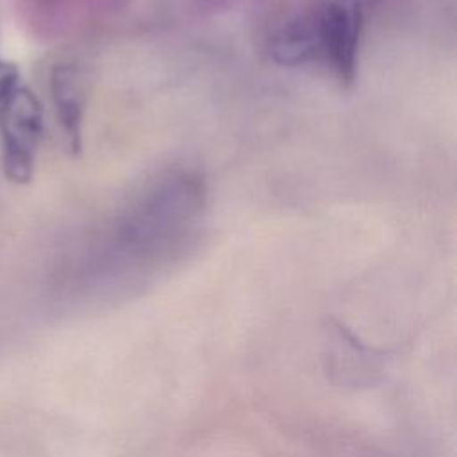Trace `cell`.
Wrapping results in <instances>:
<instances>
[{
    "label": "cell",
    "instance_id": "5b68a950",
    "mask_svg": "<svg viewBox=\"0 0 457 457\" xmlns=\"http://www.w3.org/2000/svg\"><path fill=\"white\" fill-rule=\"evenodd\" d=\"M91 77L84 61L59 57L48 66L46 87L55 120L71 152L82 148V129L87 107Z\"/></svg>",
    "mask_w": 457,
    "mask_h": 457
},
{
    "label": "cell",
    "instance_id": "8992f818",
    "mask_svg": "<svg viewBox=\"0 0 457 457\" xmlns=\"http://www.w3.org/2000/svg\"><path fill=\"white\" fill-rule=\"evenodd\" d=\"M20 86L18 70L14 64L0 61V107L11 96V93Z\"/></svg>",
    "mask_w": 457,
    "mask_h": 457
},
{
    "label": "cell",
    "instance_id": "3957f363",
    "mask_svg": "<svg viewBox=\"0 0 457 457\" xmlns=\"http://www.w3.org/2000/svg\"><path fill=\"white\" fill-rule=\"evenodd\" d=\"M43 136V107L25 86H18L0 107V155L4 175L14 184L30 182Z\"/></svg>",
    "mask_w": 457,
    "mask_h": 457
},
{
    "label": "cell",
    "instance_id": "6da1fadb",
    "mask_svg": "<svg viewBox=\"0 0 457 457\" xmlns=\"http://www.w3.org/2000/svg\"><path fill=\"white\" fill-rule=\"evenodd\" d=\"M205 207V186L187 170L159 175L121 211L96 268L109 298H129L182 257Z\"/></svg>",
    "mask_w": 457,
    "mask_h": 457
},
{
    "label": "cell",
    "instance_id": "277c9868",
    "mask_svg": "<svg viewBox=\"0 0 457 457\" xmlns=\"http://www.w3.org/2000/svg\"><path fill=\"white\" fill-rule=\"evenodd\" d=\"M130 0H12L23 29L43 43H55L121 14Z\"/></svg>",
    "mask_w": 457,
    "mask_h": 457
},
{
    "label": "cell",
    "instance_id": "52a82bcc",
    "mask_svg": "<svg viewBox=\"0 0 457 457\" xmlns=\"http://www.w3.org/2000/svg\"><path fill=\"white\" fill-rule=\"evenodd\" d=\"M191 4L202 16H218L228 11L234 0H191Z\"/></svg>",
    "mask_w": 457,
    "mask_h": 457
},
{
    "label": "cell",
    "instance_id": "7a4b0ae2",
    "mask_svg": "<svg viewBox=\"0 0 457 457\" xmlns=\"http://www.w3.org/2000/svg\"><path fill=\"white\" fill-rule=\"evenodd\" d=\"M362 29L361 0H321L271 32L270 54L282 66L321 64L348 87L357 77Z\"/></svg>",
    "mask_w": 457,
    "mask_h": 457
}]
</instances>
